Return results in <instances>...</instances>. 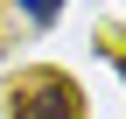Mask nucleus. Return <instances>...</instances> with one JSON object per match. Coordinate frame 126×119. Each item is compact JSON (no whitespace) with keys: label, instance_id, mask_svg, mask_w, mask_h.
Instances as JSON below:
<instances>
[{"label":"nucleus","instance_id":"f257e3e1","mask_svg":"<svg viewBox=\"0 0 126 119\" xmlns=\"http://www.w3.org/2000/svg\"><path fill=\"white\" fill-rule=\"evenodd\" d=\"M7 105H14V119H84V91L63 70H28L7 91Z\"/></svg>","mask_w":126,"mask_h":119},{"label":"nucleus","instance_id":"f03ea898","mask_svg":"<svg viewBox=\"0 0 126 119\" xmlns=\"http://www.w3.org/2000/svg\"><path fill=\"white\" fill-rule=\"evenodd\" d=\"M14 7H21L28 21H56V14H63V0H14Z\"/></svg>","mask_w":126,"mask_h":119}]
</instances>
